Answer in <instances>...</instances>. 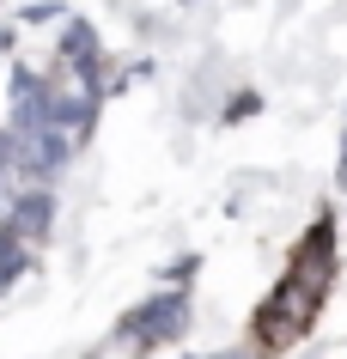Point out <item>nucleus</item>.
I'll list each match as a JSON object with an SVG mask.
<instances>
[{"label":"nucleus","mask_w":347,"mask_h":359,"mask_svg":"<svg viewBox=\"0 0 347 359\" xmlns=\"http://www.w3.org/2000/svg\"><path fill=\"white\" fill-rule=\"evenodd\" d=\"M329 268H335V219L323 213V219L311 226V238L292 250V274L274 286V299L256 311V335L268 341V347H292V341L311 329V317H317V304H323V292H329Z\"/></svg>","instance_id":"nucleus-1"},{"label":"nucleus","mask_w":347,"mask_h":359,"mask_svg":"<svg viewBox=\"0 0 347 359\" xmlns=\"http://www.w3.org/2000/svg\"><path fill=\"white\" fill-rule=\"evenodd\" d=\"M183 323H189V299L183 292H158L153 304H140L135 317L122 323V335L128 341H177Z\"/></svg>","instance_id":"nucleus-2"},{"label":"nucleus","mask_w":347,"mask_h":359,"mask_svg":"<svg viewBox=\"0 0 347 359\" xmlns=\"http://www.w3.org/2000/svg\"><path fill=\"white\" fill-rule=\"evenodd\" d=\"M61 55L74 61L79 74H97V61H104V55H97V31L86 19H74L67 31H61Z\"/></svg>","instance_id":"nucleus-3"},{"label":"nucleus","mask_w":347,"mask_h":359,"mask_svg":"<svg viewBox=\"0 0 347 359\" xmlns=\"http://www.w3.org/2000/svg\"><path fill=\"white\" fill-rule=\"evenodd\" d=\"M213 359H250V353H213Z\"/></svg>","instance_id":"nucleus-4"},{"label":"nucleus","mask_w":347,"mask_h":359,"mask_svg":"<svg viewBox=\"0 0 347 359\" xmlns=\"http://www.w3.org/2000/svg\"><path fill=\"white\" fill-rule=\"evenodd\" d=\"M341 183H347V147H341Z\"/></svg>","instance_id":"nucleus-5"},{"label":"nucleus","mask_w":347,"mask_h":359,"mask_svg":"<svg viewBox=\"0 0 347 359\" xmlns=\"http://www.w3.org/2000/svg\"><path fill=\"white\" fill-rule=\"evenodd\" d=\"M6 43H13V31H0V49H6Z\"/></svg>","instance_id":"nucleus-6"}]
</instances>
